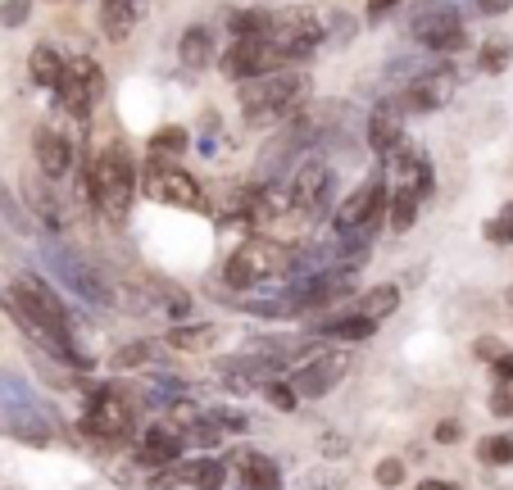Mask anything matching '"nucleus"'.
I'll list each match as a JSON object with an SVG mask.
<instances>
[{"label":"nucleus","instance_id":"12","mask_svg":"<svg viewBox=\"0 0 513 490\" xmlns=\"http://www.w3.org/2000/svg\"><path fill=\"white\" fill-rule=\"evenodd\" d=\"M146 196L159 200V205H173V209H205V187H200V177L187 173V168H178V164L150 168Z\"/></svg>","mask_w":513,"mask_h":490},{"label":"nucleus","instance_id":"46","mask_svg":"<svg viewBox=\"0 0 513 490\" xmlns=\"http://www.w3.org/2000/svg\"><path fill=\"white\" fill-rule=\"evenodd\" d=\"M414 490H459L454 481H441V477H427V481H418Z\"/></svg>","mask_w":513,"mask_h":490},{"label":"nucleus","instance_id":"21","mask_svg":"<svg viewBox=\"0 0 513 490\" xmlns=\"http://www.w3.org/2000/svg\"><path fill=\"white\" fill-rule=\"evenodd\" d=\"M368 146H373L382 159H391L395 150H405V123L391 114H373L368 118Z\"/></svg>","mask_w":513,"mask_h":490},{"label":"nucleus","instance_id":"40","mask_svg":"<svg viewBox=\"0 0 513 490\" xmlns=\"http://www.w3.org/2000/svg\"><path fill=\"white\" fill-rule=\"evenodd\" d=\"M491 413H495V418H509V413H513V391H509V386H500V391L491 395Z\"/></svg>","mask_w":513,"mask_h":490},{"label":"nucleus","instance_id":"29","mask_svg":"<svg viewBox=\"0 0 513 490\" xmlns=\"http://www.w3.org/2000/svg\"><path fill=\"white\" fill-rule=\"evenodd\" d=\"M0 409H5V413L37 409V395H32V386L19 382V377H0Z\"/></svg>","mask_w":513,"mask_h":490},{"label":"nucleus","instance_id":"4","mask_svg":"<svg viewBox=\"0 0 513 490\" xmlns=\"http://www.w3.org/2000/svg\"><path fill=\"white\" fill-rule=\"evenodd\" d=\"M405 32L418 46L436 50V55H459V50H468L464 19H459V10H454L450 0H418L405 19Z\"/></svg>","mask_w":513,"mask_h":490},{"label":"nucleus","instance_id":"9","mask_svg":"<svg viewBox=\"0 0 513 490\" xmlns=\"http://www.w3.org/2000/svg\"><path fill=\"white\" fill-rule=\"evenodd\" d=\"M55 96H60V105L82 123V118H91L96 100L105 96V73H100L87 55H78L73 64H64V78H60V87H55Z\"/></svg>","mask_w":513,"mask_h":490},{"label":"nucleus","instance_id":"10","mask_svg":"<svg viewBox=\"0 0 513 490\" xmlns=\"http://www.w3.org/2000/svg\"><path fill=\"white\" fill-rule=\"evenodd\" d=\"M287 205L300 218L327 214V205H332V168L323 159H305L296 168V177H291V187H287Z\"/></svg>","mask_w":513,"mask_h":490},{"label":"nucleus","instance_id":"27","mask_svg":"<svg viewBox=\"0 0 513 490\" xmlns=\"http://www.w3.org/2000/svg\"><path fill=\"white\" fill-rule=\"evenodd\" d=\"M268 23H273L268 10H232L227 14V32H232V41H268Z\"/></svg>","mask_w":513,"mask_h":490},{"label":"nucleus","instance_id":"23","mask_svg":"<svg viewBox=\"0 0 513 490\" xmlns=\"http://www.w3.org/2000/svg\"><path fill=\"white\" fill-rule=\"evenodd\" d=\"M178 472H182V486H191V490H223V481H227L223 459H187V463H178Z\"/></svg>","mask_w":513,"mask_h":490},{"label":"nucleus","instance_id":"37","mask_svg":"<svg viewBox=\"0 0 513 490\" xmlns=\"http://www.w3.org/2000/svg\"><path fill=\"white\" fill-rule=\"evenodd\" d=\"M486 236H491L495 245H513V205L509 209H500V214L486 223Z\"/></svg>","mask_w":513,"mask_h":490},{"label":"nucleus","instance_id":"38","mask_svg":"<svg viewBox=\"0 0 513 490\" xmlns=\"http://www.w3.org/2000/svg\"><path fill=\"white\" fill-rule=\"evenodd\" d=\"M28 14H32V0H5V5H0V23H5V28H23Z\"/></svg>","mask_w":513,"mask_h":490},{"label":"nucleus","instance_id":"25","mask_svg":"<svg viewBox=\"0 0 513 490\" xmlns=\"http://www.w3.org/2000/svg\"><path fill=\"white\" fill-rule=\"evenodd\" d=\"M395 304H400V286H395V282L368 286V291L359 295V318H373V323H382V318L395 314Z\"/></svg>","mask_w":513,"mask_h":490},{"label":"nucleus","instance_id":"15","mask_svg":"<svg viewBox=\"0 0 513 490\" xmlns=\"http://www.w3.org/2000/svg\"><path fill=\"white\" fill-rule=\"evenodd\" d=\"M41 413H46V409H14V413H5V418H0V432L14 436V441H23V445L46 450V445L55 441V427H50Z\"/></svg>","mask_w":513,"mask_h":490},{"label":"nucleus","instance_id":"6","mask_svg":"<svg viewBox=\"0 0 513 490\" xmlns=\"http://www.w3.org/2000/svg\"><path fill=\"white\" fill-rule=\"evenodd\" d=\"M268 41L282 50V59H287V64H291V59H309L327 41V23H323V14H318V10L296 5V10L273 14V23H268Z\"/></svg>","mask_w":513,"mask_h":490},{"label":"nucleus","instance_id":"14","mask_svg":"<svg viewBox=\"0 0 513 490\" xmlns=\"http://www.w3.org/2000/svg\"><path fill=\"white\" fill-rule=\"evenodd\" d=\"M218 64H223L227 78L237 82H255V78H268V73H282V50L273 46V41H232V46L218 55Z\"/></svg>","mask_w":513,"mask_h":490},{"label":"nucleus","instance_id":"35","mask_svg":"<svg viewBox=\"0 0 513 490\" xmlns=\"http://www.w3.org/2000/svg\"><path fill=\"white\" fill-rule=\"evenodd\" d=\"M405 459H382V463H377V468H373V481H377V486H382V490H400V486H405Z\"/></svg>","mask_w":513,"mask_h":490},{"label":"nucleus","instance_id":"17","mask_svg":"<svg viewBox=\"0 0 513 490\" xmlns=\"http://www.w3.org/2000/svg\"><path fill=\"white\" fill-rule=\"evenodd\" d=\"M32 150H37V164H41V173L46 177H64L73 168V146L55 128L32 132Z\"/></svg>","mask_w":513,"mask_h":490},{"label":"nucleus","instance_id":"19","mask_svg":"<svg viewBox=\"0 0 513 490\" xmlns=\"http://www.w3.org/2000/svg\"><path fill=\"white\" fill-rule=\"evenodd\" d=\"M237 472H241V490H282V472H277V463L259 450L241 454Z\"/></svg>","mask_w":513,"mask_h":490},{"label":"nucleus","instance_id":"31","mask_svg":"<svg viewBox=\"0 0 513 490\" xmlns=\"http://www.w3.org/2000/svg\"><path fill=\"white\" fill-rule=\"evenodd\" d=\"M477 459L491 463V468H504V463H513V432L509 436H486V441L477 445Z\"/></svg>","mask_w":513,"mask_h":490},{"label":"nucleus","instance_id":"16","mask_svg":"<svg viewBox=\"0 0 513 490\" xmlns=\"http://www.w3.org/2000/svg\"><path fill=\"white\" fill-rule=\"evenodd\" d=\"M137 459L146 463V468H173V463H182V436L173 432V427H150V432H141V450Z\"/></svg>","mask_w":513,"mask_h":490},{"label":"nucleus","instance_id":"24","mask_svg":"<svg viewBox=\"0 0 513 490\" xmlns=\"http://www.w3.org/2000/svg\"><path fill=\"white\" fill-rule=\"evenodd\" d=\"M178 55H182V64L187 69H209L214 64V32L209 28H187L182 32V41H178Z\"/></svg>","mask_w":513,"mask_h":490},{"label":"nucleus","instance_id":"34","mask_svg":"<svg viewBox=\"0 0 513 490\" xmlns=\"http://www.w3.org/2000/svg\"><path fill=\"white\" fill-rule=\"evenodd\" d=\"M209 336H214V327H173L168 345H173V350H200Z\"/></svg>","mask_w":513,"mask_h":490},{"label":"nucleus","instance_id":"28","mask_svg":"<svg viewBox=\"0 0 513 490\" xmlns=\"http://www.w3.org/2000/svg\"><path fill=\"white\" fill-rule=\"evenodd\" d=\"M100 28H105L109 41H123L132 28H137V10H123V5H100Z\"/></svg>","mask_w":513,"mask_h":490},{"label":"nucleus","instance_id":"30","mask_svg":"<svg viewBox=\"0 0 513 490\" xmlns=\"http://www.w3.org/2000/svg\"><path fill=\"white\" fill-rule=\"evenodd\" d=\"M509 59H513V46H509V41L491 37L482 50H477V69H482V73H504V69H509Z\"/></svg>","mask_w":513,"mask_h":490},{"label":"nucleus","instance_id":"36","mask_svg":"<svg viewBox=\"0 0 513 490\" xmlns=\"http://www.w3.org/2000/svg\"><path fill=\"white\" fill-rule=\"evenodd\" d=\"M264 400L273 404V409H287V413H291L300 395L291 391V382H277V377H268V382H264Z\"/></svg>","mask_w":513,"mask_h":490},{"label":"nucleus","instance_id":"13","mask_svg":"<svg viewBox=\"0 0 513 490\" xmlns=\"http://www.w3.org/2000/svg\"><path fill=\"white\" fill-rule=\"evenodd\" d=\"M346 373H350V354L346 350H323V354H314L309 363H300L287 382H291V391H296L300 400H323L327 391L341 386V377Z\"/></svg>","mask_w":513,"mask_h":490},{"label":"nucleus","instance_id":"22","mask_svg":"<svg viewBox=\"0 0 513 490\" xmlns=\"http://www.w3.org/2000/svg\"><path fill=\"white\" fill-rule=\"evenodd\" d=\"M28 78L37 82V87H46V91L60 87V78H64L60 50H55V46H32V55H28Z\"/></svg>","mask_w":513,"mask_h":490},{"label":"nucleus","instance_id":"41","mask_svg":"<svg viewBox=\"0 0 513 490\" xmlns=\"http://www.w3.org/2000/svg\"><path fill=\"white\" fill-rule=\"evenodd\" d=\"M491 373H495V382H500V386H513V354H500Z\"/></svg>","mask_w":513,"mask_h":490},{"label":"nucleus","instance_id":"18","mask_svg":"<svg viewBox=\"0 0 513 490\" xmlns=\"http://www.w3.org/2000/svg\"><path fill=\"white\" fill-rule=\"evenodd\" d=\"M400 164V182L395 187L405 191V196H414L418 205H423L427 196H432V187H436V177H432V164H427V155L423 150H409L405 159H395Z\"/></svg>","mask_w":513,"mask_h":490},{"label":"nucleus","instance_id":"48","mask_svg":"<svg viewBox=\"0 0 513 490\" xmlns=\"http://www.w3.org/2000/svg\"><path fill=\"white\" fill-rule=\"evenodd\" d=\"M109 5H123V10H137L141 0H109Z\"/></svg>","mask_w":513,"mask_h":490},{"label":"nucleus","instance_id":"47","mask_svg":"<svg viewBox=\"0 0 513 490\" xmlns=\"http://www.w3.org/2000/svg\"><path fill=\"white\" fill-rule=\"evenodd\" d=\"M323 454L332 459V454H346V441L341 436H323Z\"/></svg>","mask_w":513,"mask_h":490},{"label":"nucleus","instance_id":"44","mask_svg":"<svg viewBox=\"0 0 513 490\" xmlns=\"http://www.w3.org/2000/svg\"><path fill=\"white\" fill-rule=\"evenodd\" d=\"M477 354H482V359H491V363H495V359H500L504 350H500V341H495V336H482V341H477Z\"/></svg>","mask_w":513,"mask_h":490},{"label":"nucleus","instance_id":"42","mask_svg":"<svg viewBox=\"0 0 513 490\" xmlns=\"http://www.w3.org/2000/svg\"><path fill=\"white\" fill-rule=\"evenodd\" d=\"M459 436H464V427H459V422H441V427H436V441H441V445H454V441H459Z\"/></svg>","mask_w":513,"mask_h":490},{"label":"nucleus","instance_id":"43","mask_svg":"<svg viewBox=\"0 0 513 490\" xmlns=\"http://www.w3.org/2000/svg\"><path fill=\"white\" fill-rule=\"evenodd\" d=\"M477 14H509L513 10V0H473Z\"/></svg>","mask_w":513,"mask_h":490},{"label":"nucleus","instance_id":"45","mask_svg":"<svg viewBox=\"0 0 513 490\" xmlns=\"http://www.w3.org/2000/svg\"><path fill=\"white\" fill-rule=\"evenodd\" d=\"M395 5H405V0H368V19H382V14H391Z\"/></svg>","mask_w":513,"mask_h":490},{"label":"nucleus","instance_id":"3","mask_svg":"<svg viewBox=\"0 0 513 490\" xmlns=\"http://www.w3.org/2000/svg\"><path fill=\"white\" fill-rule=\"evenodd\" d=\"M305 87L309 78L305 73H268V78H255V82H241L237 100H241V114L250 123H273V118H287L291 109L305 100Z\"/></svg>","mask_w":513,"mask_h":490},{"label":"nucleus","instance_id":"5","mask_svg":"<svg viewBox=\"0 0 513 490\" xmlns=\"http://www.w3.org/2000/svg\"><path fill=\"white\" fill-rule=\"evenodd\" d=\"M41 264L55 273V282H64L82 304H114V286L100 277V268H91L78 250L60 241H41Z\"/></svg>","mask_w":513,"mask_h":490},{"label":"nucleus","instance_id":"20","mask_svg":"<svg viewBox=\"0 0 513 490\" xmlns=\"http://www.w3.org/2000/svg\"><path fill=\"white\" fill-rule=\"evenodd\" d=\"M187 150H191V132L178 128V123H168V128H159L155 137H150V168L173 164V159H182Z\"/></svg>","mask_w":513,"mask_h":490},{"label":"nucleus","instance_id":"2","mask_svg":"<svg viewBox=\"0 0 513 490\" xmlns=\"http://www.w3.org/2000/svg\"><path fill=\"white\" fill-rule=\"evenodd\" d=\"M296 264V250L287 241H273V236H250L246 245H237L223 264V286L232 291H250V286L268 282L277 273H291Z\"/></svg>","mask_w":513,"mask_h":490},{"label":"nucleus","instance_id":"8","mask_svg":"<svg viewBox=\"0 0 513 490\" xmlns=\"http://www.w3.org/2000/svg\"><path fill=\"white\" fill-rule=\"evenodd\" d=\"M382 205H386V182L382 173H373L368 182H359L332 214V227L336 236H350V232H373V223L382 218Z\"/></svg>","mask_w":513,"mask_h":490},{"label":"nucleus","instance_id":"11","mask_svg":"<svg viewBox=\"0 0 513 490\" xmlns=\"http://www.w3.org/2000/svg\"><path fill=\"white\" fill-rule=\"evenodd\" d=\"M454 87H459L454 69L450 64H436V69H423L405 82V91L395 96V109H405V114H432V109H441L445 100L454 96Z\"/></svg>","mask_w":513,"mask_h":490},{"label":"nucleus","instance_id":"26","mask_svg":"<svg viewBox=\"0 0 513 490\" xmlns=\"http://www.w3.org/2000/svg\"><path fill=\"white\" fill-rule=\"evenodd\" d=\"M318 332H323L327 341H350V345H359V341H368V336L377 332V323H373V318H359V314H341V318H327Z\"/></svg>","mask_w":513,"mask_h":490},{"label":"nucleus","instance_id":"49","mask_svg":"<svg viewBox=\"0 0 513 490\" xmlns=\"http://www.w3.org/2000/svg\"><path fill=\"white\" fill-rule=\"evenodd\" d=\"M509 300H513V291H509Z\"/></svg>","mask_w":513,"mask_h":490},{"label":"nucleus","instance_id":"7","mask_svg":"<svg viewBox=\"0 0 513 490\" xmlns=\"http://www.w3.org/2000/svg\"><path fill=\"white\" fill-rule=\"evenodd\" d=\"M132 427H137V409H132V400L123 391H114V386H100L87 404L82 432L96 436L100 445H119V441L132 436Z\"/></svg>","mask_w":513,"mask_h":490},{"label":"nucleus","instance_id":"39","mask_svg":"<svg viewBox=\"0 0 513 490\" xmlns=\"http://www.w3.org/2000/svg\"><path fill=\"white\" fill-rule=\"evenodd\" d=\"M327 37H332V46H346L350 37H355V19L341 10H332V28H327Z\"/></svg>","mask_w":513,"mask_h":490},{"label":"nucleus","instance_id":"32","mask_svg":"<svg viewBox=\"0 0 513 490\" xmlns=\"http://www.w3.org/2000/svg\"><path fill=\"white\" fill-rule=\"evenodd\" d=\"M414 218H418V200L395 187L391 191V232H409V227H414Z\"/></svg>","mask_w":513,"mask_h":490},{"label":"nucleus","instance_id":"33","mask_svg":"<svg viewBox=\"0 0 513 490\" xmlns=\"http://www.w3.org/2000/svg\"><path fill=\"white\" fill-rule=\"evenodd\" d=\"M141 363H150V341L119 345V350L109 354V368H119V373H128V368H141Z\"/></svg>","mask_w":513,"mask_h":490},{"label":"nucleus","instance_id":"1","mask_svg":"<svg viewBox=\"0 0 513 490\" xmlns=\"http://www.w3.org/2000/svg\"><path fill=\"white\" fill-rule=\"evenodd\" d=\"M87 191L114 223H123L132 214V200H137V159L123 146V137H105L96 155L87 159Z\"/></svg>","mask_w":513,"mask_h":490}]
</instances>
